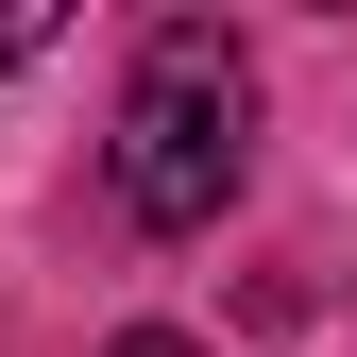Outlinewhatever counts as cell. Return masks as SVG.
<instances>
[{"instance_id": "obj_3", "label": "cell", "mask_w": 357, "mask_h": 357, "mask_svg": "<svg viewBox=\"0 0 357 357\" xmlns=\"http://www.w3.org/2000/svg\"><path fill=\"white\" fill-rule=\"evenodd\" d=\"M102 357H204V340H170V324H137V340H102Z\"/></svg>"}, {"instance_id": "obj_1", "label": "cell", "mask_w": 357, "mask_h": 357, "mask_svg": "<svg viewBox=\"0 0 357 357\" xmlns=\"http://www.w3.org/2000/svg\"><path fill=\"white\" fill-rule=\"evenodd\" d=\"M119 204L153 221V238H204L221 204H238V170H255V68H238V34H204V17H153V52L137 85H119Z\"/></svg>"}, {"instance_id": "obj_2", "label": "cell", "mask_w": 357, "mask_h": 357, "mask_svg": "<svg viewBox=\"0 0 357 357\" xmlns=\"http://www.w3.org/2000/svg\"><path fill=\"white\" fill-rule=\"evenodd\" d=\"M34 52H52V17H34V0H17V17H0V68H34Z\"/></svg>"}]
</instances>
